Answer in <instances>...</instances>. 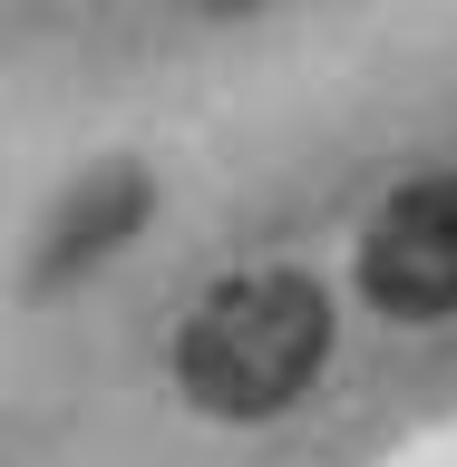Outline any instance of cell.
Wrapping results in <instances>:
<instances>
[{"label": "cell", "instance_id": "obj_2", "mask_svg": "<svg viewBox=\"0 0 457 467\" xmlns=\"http://www.w3.org/2000/svg\"><path fill=\"white\" fill-rule=\"evenodd\" d=\"M360 292L400 321L457 312V175H409L360 234Z\"/></svg>", "mask_w": 457, "mask_h": 467}, {"label": "cell", "instance_id": "obj_1", "mask_svg": "<svg viewBox=\"0 0 457 467\" xmlns=\"http://www.w3.org/2000/svg\"><path fill=\"white\" fill-rule=\"evenodd\" d=\"M331 350V302L302 273H234L185 312L175 331V379L204 419H273L312 389Z\"/></svg>", "mask_w": 457, "mask_h": 467}, {"label": "cell", "instance_id": "obj_3", "mask_svg": "<svg viewBox=\"0 0 457 467\" xmlns=\"http://www.w3.org/2000/svg\"><path fill=\"white\" fill-rule=\"evenodd\" d=\"M195 10H254V0H195Z\"/></svg>", "mask_w": 457, "mask_h": 467}]
</instances>
